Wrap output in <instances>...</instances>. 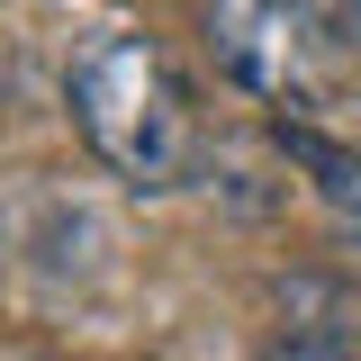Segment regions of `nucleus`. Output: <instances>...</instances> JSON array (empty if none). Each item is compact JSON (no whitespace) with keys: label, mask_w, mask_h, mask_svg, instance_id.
<instances>
[{"label":"nucleus","mask_w":361,"mask_h":361,"mask_svg":"<svg viewBox=\"0 0 361 361\" xmlns=\"http://www.w3.org/2000/svg\"><path fill=\"white\" fill-rule=\"evenodd\" d=\"M208 45H217L226 82L271 99L280 118H307L343 90V9L325 0H208Z\"/></svg>","instance_id":"nucleus-2"},{"label":"nucleus","mask_w":361,"mask_h":361,"mask_svg":"<svg viewBox=\"0 0 361 361\" xmlns=\"http://www.w3.org/2000/svg\"><path fill=\"white\" fill-rule=\"evenodd\" d=\"M280 154L307 163L316 199H325V217H334V235H361V145H334L316 118H280Z\"/></svg>","instance_id":"nucleus-3"},{"label":"nucleus","mask_w":361,"mask_h":361,"mask_svg":"<svg viewBox=\"0 0 361 361\" xmlns=\"http://www.w3.org/2000/svg\"><path fill=\"white\" fill-rule=\"evenodd\" d=\"M343 37H353V45H361V0H343Z\"/></svg>","instance_id":"nucleus-5"},{"label":"nucleus","mask_w":361,"mask_h":361,"mask_svg":"<svg viewBox=\"0 0 361 361\" xmlns=\"http://www.w3.org/2000/svg\"><path fill=\"white\" fill-rule=\"evenodd\" d=\"M73 118H82L90 154L127 190H180L208 154L180 63L135 27H109V37H90L73 54Z\"/></svg>","instance_id":"nucleus-1"},{"label":"nucleus","mask_w":361,"mask_h":361,"mask_svg":"<svg viewBox=\"0 0 361 361\" xmlns=\"http://www.w3.org/2000/svg\"><path fill=\"white\" fill-rule=\"evenodd\" d=\"M262 361H361V353L343 343V334H280Z\"/></svg>","instance_id":"nucleus-4"}]
</instances>
